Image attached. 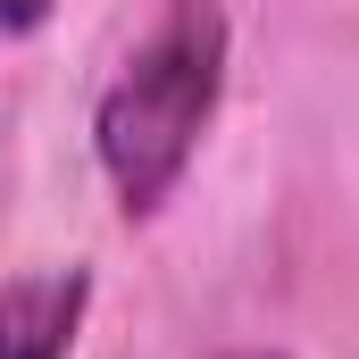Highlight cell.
Segmentation results:
<instances>
[{
	"label": "cell",
	"mask_w": 359,
	"mask_h": 359,
	"mask_svg": "<svg viewBox=\"0 0 359 359\" xmlns=\"http://www.w3.org/2000/svg\"><path fill=\"white\" fill-rule=\"evenodd\" d=\"M42 8H50V0H0V25L25 34V25H42Z\"/></svg>",
	"instance_id": "3957f363"
},
{
	"label": "cell",
	"mask_w": 359,
	"mask_h": 359,
	"mask_svg": "<svg viewBox=\"0 0 359 359\" xmlns=\"http://www.w3.org/2000/svg\"><path fill=\"white\" fill-rule=\"evenodd\" d=\"M92 309V276L84 268H42L0 284V359H67Z\"/></svg>",
	"instance_id": "7a4b0ae2"
},
{
	"label": "cell",
	"mask_w": 359,
	"mask_h": 359,
	"mask_svg": "<svg viewBox=\"0 0 359 359\" xmlns=\"http://www.w3.org/2000/svg\"><path fill=\"white\" fill-rule=\"evenodd\" d=\"M217 92H226V8L168 0V17L142 34V50L117 67V84L92 109V151L126 217H151L176 192L217 117Z\"/></svg>",
	"instance_id": "6da1fadb"
},
{
	"label": "cell",
	"mask_w": 359,
	"mask_h": 359,
	"mask_svg": "<svg viewBox=\"0 0 359 359\" xmlns=\"http://www.w3.org/2000/svg\"><path fill=\"white\" fill-rule=\"evenodd\" d=\"M217 359H284V351H217Z\"/></svg>",
	"instance_id": "277c9868"
}]
</instances>
